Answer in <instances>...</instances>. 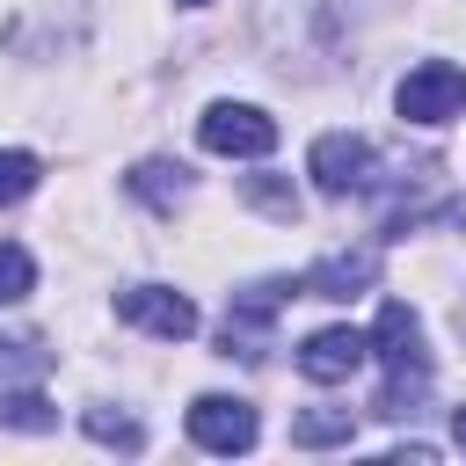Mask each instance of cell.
<instances>
[{
	"instance_id": "1",
	"label": "cell",
	"mask_w": 466,
	"mask_h": 466,
	"mask_svg": "<svg viewBox=\"0 0 466 466\" xmlns=\"http://www.w3.org/2000/svg\"><path fill=\"white\" fill-rule=\"evenodd\" d=\"M371 357L386 364V386H379L371 415H408V408L422 400V386H430V350H422V320H415V306H400V299L379 306Z\"/></svg>"
},
{
	"instance_id": "2",
	"label": "cell",
	"mask_w": 466,
	"mask_h": 466,
	"mask_svg": "<svg viewBox=\"0 0 466 466\" xmlns=\"http://www.w3.org/2000/svg\"><path fill=\"white\" fill-rule=\"evenodd\" d=\"M306 175H313L320 197H364V189L379 182V153H371V138H357V131H320L313 153H306Z\"/></svg>"
},
{
	"instance_id": "3",
	"label": "cell",
	"mask_w": 466,
	"mask_h": 466,
	"mask_svg": "<svg viewBox=\"0 0 466 466\" xmlns=\"http://www.w3.org/2000/svg\"><path fill=\"white\" fill-rule=\"evenodd\" d=\"M291 299H306L299 291V277H262V284H248V291H233V306H226V357H262V335H269V320L291 306Z\"/></svg>"
},
{
	"instance_id": "4",
	"label": "cell",
	"mask_w": 466,
	"mask_h": 466,
	"mask_svg": "<svg viewBox=\"0 0 466 466\" xmlns=\"http://www.w3.org/2000/svg\"><path fill=\"white\" fill-rule=\"evenodd\" d=\"M197 138H204V153H218V160H262V153L277 146V116H262L255 102H211L204 124H197Z\"/></svg>"
},
{
	"instance_id": "5",
	"label": "cell",
	"mask_w": 466,
	"mask_h": 466,
	"mask_svg": "<svg viewBox=\"0 0 466 466\" xmlns=\"http://www.w3.org/2000/svg\"><path fill=\"white\" fill-rule=\"evenodd\" d=\"M393 109H400L408 124H451V116L466 109V66H451V58L415 66V73L393 87Z\"/></svg>"
},
{
	"instance_id": "6",
	"label": "cell",
	"mask_w": 466,
	"mask_h": 466,
	"mask_svg": "<svg viewBox=\"0 0 466 466\" xmlns=\"http://www.w3.org/2000/svg\"><path fill=\"white\" fill-rule=\"evenodd\" d=\"M116 313H124L131 328L160 335V342H182V335H197V306H189L175 284H131V291H116Z\"/></svg>"
},
{
	"instance_id": "7",
	"label": "cell",
	"mask_w": 466,
	"mask_h": 466,
	"mask_svg": "<svg viewBox=\"0 0 466 466\" xmlns=\"http://www.w3.org/2000/svg\"><path fill=\"white\" fill-rule=\"evenodd\" d=\"M364 364H371V335H364V328H320V335L299 342V371H306L313 386H342V379H357Z\"/></svg>"
},
{
	"instance_id": "8",
	"label": "cell",
	"mask_w": 466,
	"mask_h": 466,
	"mask_svg": "<svg viewBox=\"0 0 466 466\" xmlns=\"http://www.w3.org/2000/svg\"><path fill=\"white\" fill-rule=\"evenodd\" d=\"M189 437H197L204 451L233 459V451L255 444V408L233 400V393H197V400H189Z\"/></svg>"
},
{
	"instance_id": "9",
	"label": "cell",
	"mask_w": 466,
	"mask_h": 466,
	"mask_svg": "<svg viewBox=\"0 0 466 466\" xmlns=\"http://www.w3.org/2000/svg\"><path fill=\"white\" fill-rule=\"evenodd\" d=\"M371 284H379V255H371V248L320 255V262L299 277V291H306V299H357V291H371Z\"/></svg>"
},
{
	"instance_id": "10",
	"label": "cell",
	"mask_w": 466,
	"mask_h": 466,
	"mask_svg": "<svg viewBox=\"0 0 466 466\" xmlns=\"http://www.w3.org/2000/svg\"><path fill=\"white\" fill-rule=\"evenodd\" d=\"M124 182H131V197H146L153 211H175V204L189 197V175H182L175 160H138V167H131Z\"/></svg>"
},
{
	"instance_id": "11",
	"label": "cell",
	"mask_w": 466,
	"mask_h": 466,
	"mask_svg": "<svg viewBox=\"0 0 466 466\" xmlns=\"http://www.w3.org/2000/svg\"><path fill=\"white\" fill-rule=\"evenodd\" d=\"M350 437H357L350 408H306L291 422V444H306V451H328V444H350Z\"/></svg>"
},
{
	"instance_id": "12",
	"label": "cell",
	"mask_w": 466,
	"mask_h": 466,
	"mask_svg": "<svg viewBox=\"0 0 466 466\" xmlns=\"http://www.w3.org/2000/svg\"><path fill=\"white\" fill-rule=\"evenodd\" d=\"M80 422H87V437H95V444H116V451H138V444H146V430H138L131 415H109V408H87Z\"/></svg>"
},
{
	"instance_id": "13",
	"label": "cell",
	"mask_w": 466,
	"mask_h": 466,
	"mask_svg": "<svg viewBox=\"0 0 466 466\" xmlns=\"http://www.w3.org/2000/svg\"><path fill=\"white\" fill-rule=\"evenodd\" d=\"M36 175H44V167H36V153L7 146V153H0V204H22V197L36 189Z\"/></svg>"
},
{
	"instance_id": "14",
	"label": "cell",
	"mask_w": 466,
	"mask_h": 466,
	"mask_svg": "<svg viewBox=\"0 0 466 466\" xmlns=\"http://www.w3.org/2000/svg\"><path fill=\"white\" fill-rule=\"evenodd\" d=\"M29 284H36V262H29V248H15V240H0V306H15V299H29Z\"/></svg>"
},
{
	"instance_id": "15",
	"label": "cell",
	"mask_w": 466,
	"mask_h": 466,
	"mask_svg": "<svg viewBox=\"0 0 466 466\" xmlns=\"http://www.w3.org/2000/svg\"><path fill=\"white\" fill-rule=\"evenodd\" d=\"M0 422H15V430H51L58 415H51L44 393H7V400H0Z\"/></svg>"
},
{
	"instance_id": "16",
	"label": "cell",
	"mask_w": 466,
	"mask_h": 466,
	"mask_svg": "<svg viewBox=\"0 0 466 466\" xmlns=\"http://www.w3.org/2000/svg\"><path fill=\"white\" fill-rule=\"evenodd\" d=\"M248 197H255L262 211H277V218H291V211H299V197H291V189H277V182H248Z\"/></svg>"
},
{
	"instance_id": "17",
	"label": "cell",
	"mask_w": 466,
	"mask_h": 466,
	"mask_svg": "<svg viewBox=\"0 0 466 466\" xmlns=\"http://www.w3.org/2000/svg\"><path fill=\"white\" fill-rule=\"evenodd\" d=\"M451 444H459V451H466V408H459V415H451Z\"/></svg>"
},
{
	"instance_id": "18",
	"label": "cell",
	"mask_w": 466,
	"mask_h": 466,
	"mask_svg": "<svg viewBox=\"0 0 466 466\" xmlns=\"http://www.w3.org/2000/svg\"><path fill=\"white\" fill-rule=\"evenodd\" d=\"M182 7H204V0H182Z\"/></svg>"
}]
</instances>
